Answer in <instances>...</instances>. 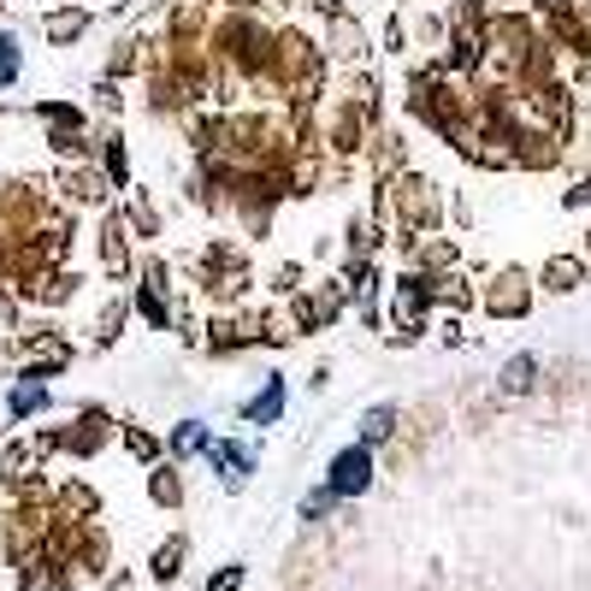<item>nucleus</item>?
<instances>
[{"label":"nucleus","mask_w":591,"mask_h":591,"mask_svg":"<svg viewBox=\"0 0 591 591\" xmlns=\"http://www.w3.org/2000/svg\"><path fill=\"white\" fill-rule=\"evenodd\" d=\"M272 42L278 30L255 12H225V19L207 30V60L219 72H231L237 83H260L267 90V72H272Z\"/></svg>","instance_id":"obj_1"},{"label":"nucleus","mask_w":591,"mask_h":591,"mask_svg":"<svg viewBox=\"0 0 591 591\" xmlns=\"http://www.w3.org/2000/svg\"><path fill=\"white\" fill-rule=\"evenodd\" d=\"M189 290H196L207 308H242L249 290H255L249 255H242L231 237H214L196 260H189Z\"/></svg>","instance_id":"obj_2"},{"label":"nucleus","mask_w":591,"mask_h":591,"mask_svg":"<svg viewBox=\"0 0 591 591\" xmlns=\"http://www.w3.org/2000/svg\"><path fill=\"white\" fill-rule=\"evenodd\" d=\"M260 343V308H214L201 320V350L225 361V355H242Z\"/></svg>","instance_id":"obj_3"},{"label":"nucleus","mask_w":591,"mask_h":591,"mask_svg":"<svg viewBox=\"0 0 591 591\" xmlns=\"http://www.w3.org/2000/svg\"><path fill=\"white\" fill-rule=\"evenodd\" d=\"M373 131H379L373 118L361 113V107H355L350 95H338V101H332V113H325L320 148L332 154V160H350V154H361V148H367V136H373Z\"/></svg>","instance_id":"obj_4"},{"label":"nucleus","mask_w":591,"mask_h":591,"mask_svg":"<svg viewBox=\"0 0 591 591\" xmlns=\"http://www.w3.org/2000/svg\"><path fill=\"white\" fill-rule=\"evenodd\" d=\"M95 260H101V278H113V284H125V278L136 272V260H131V231H125V214H118V201L101 207Z\"/></svg>","instance_id":"obj_5"},{"label":"nucleus","mask_w":591,"mask_h":591,"mask_svg":"<svg viewBox=\"0 0 591 591\" xmlns=\"http://www.w3.org/2000/svg\"><path fill=\"white\" fill-rule=\"evenodd\" d=\"M325 491H332L338 502L373 491V449L367 444H343L338 456L325 462Z\"/></svg>","instance_id":"obj_6"},{"label":"nucleus","mask_w":591,"mask_h":591,"mask_svg":"<svg viewBox=\"0 0 591 591\" xmlns=\"http://www.w3.org/2000/svg\"><path fill=\"white\" fill-rule=\"evenodd\" d=\"M284 408H290V379H284V373H267V379H260V385L237 403V421H242V426H278V421H284Z\"/></svg>","instance_id":"obj_7"},{"label":"nucleus","mask_w":591,"mask_h":591,"mask_svg":"<svg viewBox=\"0 0 591 591\" xmlns=\"http://www.w3.org/2000/svg\"><path fill=\"white\" fill-rule=\"evenodd\" d=\"M118 432V421L107 408H77L72 426H60V449H72V456H95V449H107V438Z\"/></svg>","instance_id":"obj_8"},{"label":"nucleus","mask_w":591,"mask_h":591,"mask_svg":"<svg viewBox=\"0 0 591 591\" xmlns=\"http://www.w3.org/2000/svg\"><path fill=\"white\" fill-rule=\"evenodd\" d=\"M54 189H60V201L72 207H107L113 201V189H107V178H101V166L95 160H83V166H65L60 178H54Z\"/></svg>","instance_id":"obj_9"},{"label":"nucleus","mask_w":591,"mask_h":591,"mask_svg":"<svg viewBox=\"0 0 591 591\" xmlns=\"http://www.w3.org/2000/svg\"><path fill=\"white\" fill-rule=\"evenodd\" d=\"M207 462H214V474H219L225 491H242V485L255 479L260 449L255 444H237V438H214V444H207Z\"/></svg>","instance_id":"obj_10"},{"label":"nucleus","mask_w":591,"mask_h":591,"mask_svg":"<svg viewBox=\"0 0 591 591\" xmlns=\"http://www.w3.org/2000/svg\"><path fill=\"white\" fill-rule=\"evenodd\" d=\"M485 314L491 320H527L532 314V284H527V272H497L491 278V290H485Z\"/></svg>","instance_id":"obj_11"},{"label":"nucleus","mask_w":591,"mask_h":591,"mask_svg":"<svg viewBox=\"0 0 591 591\" xmlns=\"http://www.w3.org/2000/svg\"><path fill=\"white\" fill-rule=\"evenodd\" d=\"M367 30H361V19L355 12H332V19H325V60H338V65H361L367 60Z\"/></svg>","instance_id":"obj_12"},{"label":"nucleus","mask_w":591,"mask_h":591,"mask_svg":"<svg viewBox=\"0 0 591 591\" xmlns=\"http://www.w3.org/2000/svg\"><path fill=\"white\" fill-rule=\"evenodd\" d=\"M90 30H95V12H90V7H54V12L42 19L48 48H77Z\"/></svg>","instance_id":"obj_13"},{"label":"nucleus","mask_w":591,"mask_h":591,"mask_svg":"<svg viewBox=\"0 0 591 591\" xmlns=\"http://www.w3.org/2000/svg\"><path fill=\"white\" fill-rule=\"evenodd\" d=\"M54 408V385H42V379H12V391H7V421H37V414Z\"/></svg>","instance_id":"obj_14"},{"label":"nucleus","mask_w":591,"mask_h":591,"mask_svg":"<svg viewBox=\"0 0 591 591\" xmlns=\"http://www.w3.org/2000/svg\"><path fill=\"white\" fill-rule=\"evenodd\" d=\"M95 166H101V178H107L113 196H125V189H131V143L118 131H107L95 143Z\"/></svg>","instance_id":"obj_15"},{"label":"nucleus","mask_w":591,"mask_h":591,"mask_svg":"<svg viewBox=\"0 0 591 591\" xmlns=\"http://www.w3.org/2000/svg\"><path fill=\"white\" fill-rule=\"evenodd\" d=\"M118 214H125V231H131V242H154L166 231V214L154 207L143 189H125V201H118Z\"/></svg>","instance_id":"obj_16"},{"label":"nucleus","mask_w":591,"mask_h":591,"mask_svg":"<svg viewBox=\"0 0 591 591\" xmlns=\"http://www.w3.org/2000/svg\"><path fill=\"white\" fill-rule=\"evenodd\" d=\"M207 444H214V432H207V421H196V414H189V421L172 426L166 456H172V462H189V456H207Z\"/></svg>","instance_id":"obj_17"},{"label":"nucleus","mask_w":591,"mask_h":591,"mask_svg":"<svg viewBox=\"0 0 591 591\" xmlns=\"http://www.w3.org/2000/svg\"><path fill=\"white\" fill-rule=\"evenodd\" d=\"M396 421H403V408H396V403H373V408H361V444H367V449H379V444H391L396 438Z\"/></svg>","instance_id":"obj_18"},{"label":"nucleus","mask_w":591,"mask_h":591,"mask_svg":"<svg viewBox=\"0 0 591 591\" xmlns=\"http://www.w3.org/2000/svg\"><path fill=\"white\" fill-rule=\"evenodd\" d=\"M538 284L556 290V296L580 290V284H585V260H580V255H550V260H545V272H538Z\"/></svg>","instance_id":"obj_19"},{"label":"nucleus","mask_w":591,"mask_h":591,"mask_svg":"<svg viewBox=\"0 0 591 591\" xmlns=\"http://www.w3.org/2000/svg\"><path fill=\"white\" fill-rule=\"evenodd\" d=\"M367 154H373V172H379V178L408 172V154H403V136H396V131H373V136H367Z\"/></svg>","instance_id":"obj_20"},{"label":"nucleus","mask_w":591,"mask_h":591,"mask_svg":"<svg viewBox=\"0 0 591 591\" xmlns=\"http://www.w3.org/2000/svg\"><path fill=\"white\" fill-rule=\"evenodd\" d=\"M125 320H131V296H107L95 314V350H113L118 338H125Z\"/></svg>","instance_id":"obj_21"},{"label":"nucleus","mask_w":591,"mask_h":591,"mask_svg":"<svg viewBox=\"0 0 591 591\" xmlns=\"http://www.w3.org/2000/svg\"><path fill=\"white\" fill-rule=\"evenodd\" d=\"M30 113H37L48 131H83V125H90V118H83V107H77V101H65V95H48V101H37Z\"/></svg>","instance_id":"obj_22"},{"label":"nucleus","mask_w":591,"mask_h":591,"mask_svg":"<svg viewBox=\"0 0 591 591\" xmlns=\"http://www.w3.org/2000/svg\"><path fill=\"white\" fill-rule=\"evenodd\" d=\"M532 385H538V355H509V361H502V373H497L502 396H527Z\"/></svg>","instance_id":"obj_23"},{"label":"nucleus","mask_w":591,"mask_h":591,"mask_svg":"<svg viewBox=\"0 0 591 591\" xmlns=\"http://www.w3.org/2000/svg\"><path fill=\"white\" fill-rule=\"evenodd\" d=\"M148 497L160 502V509H178V502H184V474H178V462H154Z\"/></svg>","instance_id":"obj_24"},{"label":"nucleus","mask_w":591,"mask_h":591,"mask_svg":"<svg viewBox=\"0 0 591 591\" xmlns=\"http://www.w3.org/2000/svg\"><path fill=\"white\" fill-rule=\"evenodd\" d=\"M143 48H148L143 37H118V42H113V54H107V65H101V77H113V83H118V77L143 72Z\"/></svg>","instance_id":"obj_25"},{"label":"nucleus","mask_w":591,"mask_h":591,"mask_svg":"<svg viewBox=\"0 0 591 591\" xmlns=\"http://www.w3.org/2000/svg\"><path fill=\"white\" fill-rule=\"evenodd\" d=\"M48 148H54V160H65V166H83V160H95V143H90V131H48Z\"/></svg>","instance_id":"obj_26"},{"label":"nucleus","mask_w":591,"mask_h":591,"mask_svg":"<svg viewBox=\"0 0 591 591\" xmlns=\"http://www.w3.org/2000/svg\"><path fill=\"white\" fill-rule=\"evenodd\" d=\"M267 290L278 296V302H290L296 290H308V267L302 260H278V267L267 272Z\"/></svg>","instance_id":"obj_27"},{"label":"nucleus","mask_w":591,"mask_h":591,"mask_svg":"<svg viewBox=\"0 0 591 591\" xmlns=\"http://www.w3.org/2000/svg\"><path fill=\"white\" fill-rule=\"evenodd\" d=\"M184 556H189V545H184V538H166V545L160 550H154V580H160V585H172V580H178V573H184Z\"/></svg>","instance_id":"obj_28"},{"label":"nucleus","mask_w":591,"mask_h":591,"mask_svg":"<svg viewBox=\"0 0 591 591\" xmlns=\"http://www.w3.org/2000/svg\"><path fill=\"white\" fill-rule=\"evenodd\" d=\"M118 438H125V449H131V456H136V462H148V467H154V462H160V456H166V444H160V438H154V432H148V426H118Z\"/></svg>","instance_id":"obj_29"},{"label":"nucleus","mask_w":591,"mask_h":591,"mask_svg":"<svg viewBox=\"0 0 591 591\" xmlns=\"http://www.w3.org/2000/svg\"><path fill=\"white\" fill-rule=\"evenodd\" d=\"M19 77H24V48L12 30H0V90H12Z\"/></svg>","instance_id":"obj_30"},{"label":"nucleus","mask_w":591,"mask_h":591,"mask_svg":"<svg viewBox=\"0 0 591 591\" xmlns=\"http://www.w3.org/2000/svg\"><path fill=\"white\" fill-rule=\"evenodd\" d=\"M379 242H385V237H379V225H373L367 214H355L350 231H343V249H350V255H373Z\"/></svg>","instance_id":"obj_31"},{"label":"nucleus","mask_w":591,"mask_h":591,"mask_svg":"<svg viewBox=\"0 0 591 591\" xmlns=\"http://www.w3.org/2000/svg\"><path fill=\"white\" fill-rule=\"evenodd\" d=\"M438 302H444V308H467V302H474L467 278H456V272H438Z\"/></svg>","instance_id":"obj_32"},{"label":"nucleus","mask_w":591,"mask_h":591,"mask_svg":"<svg viewBox=\"0 0 591 591\" xmlns=\"http://www.w3.org/2000/svg\"><path fill=\"white\" fill-rule=\"evenodd\" d=\"M95 107L107 118H118V113H125V90H118L113 77H95Z\"/></svg>","instance_id":"obj_33"},{"label":"nucleus","mask_w":591,"mask_h":591,"mask_svg":"<svg viewBox=\"0 0 591 591\" xmlns=\"http://www.w3.org/2000/svg\"><path fill=\"white\" fill-rule=\"evenodd\" d=\"M332 509H338V497L325 491V485H320V491H308V497H302V520H325Z\"/></svg>","instance_id":"obj_34"},{"label":"nucleus","mask_w":591,"mask_h":591,"mask_svg":"<svg viewBox=\"0 0 591 591\" xmlns=\"http://www.w3.org/2000/svg\"><path fill=\"white\" fill-rule=\"evenodd\" d=\"M237 585H242V568H237V562H225L214 580H207V591H237Z\"/></svg>","instance_id":"obj_35"},{"label":"nucleus","mask_w":591,"mask_h":591,"mask_svg":"<svg viewBox=\"0 0 591 591\" xmlns=\"http://www.w3.org/2000/svg\"><path fill=\"white\" fill-rule=\"evenodd\" d=\"M414 30H421V42H438L444 30H449V19H438V12H421V24H414Z\"/></svg>","instance_id":"obj_36"},{"label":"nucleus","mask_w":591,"mask_h":591,"mask_svg":"<svg viewBox=\"0 0 591 591\" xmlns=\"http://www.w3.org/2000/svg\"><path fill=\"white\" fill-rule=\"evenodd\" d=\"M408 48V30H403V19H385V54H403Z\"/></svg>","instance_id":"obj_37"},{"label":"nucleus","mask_w":591,"mask_h":591,"mask_svg":"<svg viewBox=\"0 0 591 591\" xmlns=\"http://www.w3.org/2000/svg\"><path fill=\"white\" fill-rule=\"evenodd\" d=\"M19 314H24V302H19V296H12L7 284H0V320H7V325H19Z\"/></svg>","instance_id":"obj_38"},{"label":"nucleus","mask_w":591,"mask_h":591,"mask_svg":"<svg viewBox=\"0 0 591 591\" xmlns=\"http://www.w3.org/2000/svg\"><path fill=\"white\" fill-rule=\"evenodd\" d=\"M444 343H449V350H462V343H467V332H462V320H444Z\"/></svg>","instance_id":"obj_39"},{"label":"nucleus","mask_w":591,"mask_h":591,"mask_svg":"<svg viewBox=\"0 0 591 591\" xmlns=\"http://www.w3.org/2000/svg\"><path fill=\"white\" fill-rule=\"evenodd\" d=\"M219 7L225 12H255V19H260V7H267V0H219Z\"/></svg>","instance_id":"obj_40"},{"label":"nucleus","mask_w":591,"mask_h":591,"mask_svg":"<svg viewBox=\"0 0 591 591\" xmlns=\"http://www.w3.org/2000/svg\"><path fill=\"white\" fill-rule=\"evenodd\" d=\"M0 7H7V0H0Z\"/></svg>","instance_id":"obj_41"}]
</instances>
